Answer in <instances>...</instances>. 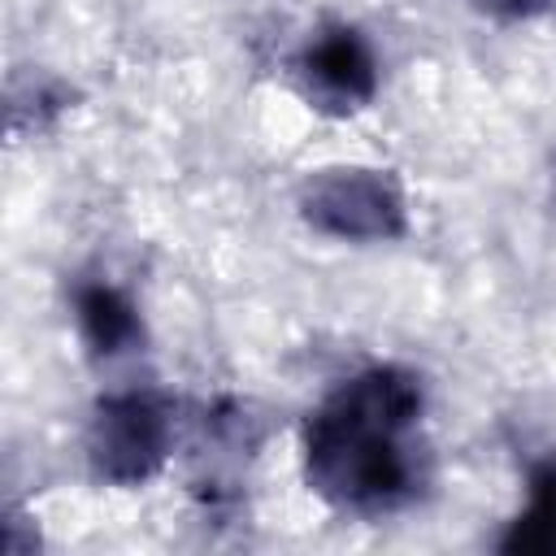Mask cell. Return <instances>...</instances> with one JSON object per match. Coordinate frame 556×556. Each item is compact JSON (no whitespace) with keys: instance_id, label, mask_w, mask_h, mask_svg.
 <instances>
[{"instance_id":"obj_4","label":"cell","mask_w":556,"mask_h":556,"mask_svg":"<svg viewBox=\"0 0 556 556\" xmlns=\"http://www.w3.org/2000/svg\"><path fill=\"white\" fill-rule=\"evenodd\" d=\"M304 96L326 113H356L378 91V61L352 26L321 30L300 56Z\"/></svg>"},{"instance_id":"obj_2","label":"cell","mask_w":556,"mask_h":556,"mask_svg":"<svg viewBox=\"0 0 556 556\" xmlns=\"http://www.w3.org/2000/svg\"><path fill=\"white\" fill-rule=\"evenodd\" d=\"M300 213L313 230L352 239V243H382L408 230L400 182L365 165H339V169L313 174L300 191Z\"/></svg>"},{"instance_id":"obj_3","label":"cell","mask_w":556,"mask_h":556,"mask_svg":"<svg viewBox=\"0 0 556 556\" xmlns=\"http://www.w3.org/2000/svg\"><path fill=\"white\" fill-rule=\"evenodd\" d=\"M169 443H174V417L161 395L126 391L96 404V417L87 430V456L96 478L113 486L148 482L165 465Z\"/></svg>"},{"instance_id":"obj_1","label":"cell","mask_w":556,"mask_h":556,"mask_svg":"<svg viewBox=\"0 0 556 556\" xmlns=\"http://www.w3.org/2000/svg\"><path fill=\"white\" fill-rule=\"evenodd\" d=\"M421 417V382L400 365L348 378L304 430L308 486L348 513H391L417 491L408 430Z\"/></svg>"},{"instance_id":"obj_7","label":"cell","mask_w":556,"mask_h":556,"mask_svg":"<svg viewBox=\"0 0 556 556\" xmlns=\"http://www.w3.org/2000/svg\"><path fill=\"white\" fill-rule=\"evenodd\" d=\"M469 4L500 22H526V17H539L543 9H552V0H469Z\"/></svg>"},{"instance_id":"obj_5","label":"cell","mask_w":556,"mask_h":556,"mask_svg":"<svg viewBox=\"0 0 556 556\" xmlns=\"http://www.w3.org/2000/svg\"><path fill=\"white\" fill-rule=\"evenodd\" d=\"M74 317H78L87 348L104 361L126 356L143 343V321L135 313V304L109 282H83L74 295Z\"/></svg>"},{"instance_id":"obj_6","label":"cell","mask_w":556,"mask_h":556,"mask_svg":"<svg viewBox=\"0 0 556 556\" xmlns=\"http://www.w3.org/2000/svg\"><path fill=\"white\" fill-rule=\"evenodd\" d=\"M500 547L504 552H556V456L530 473V504L517 513Z\"/></svg>"}]
</instances>
